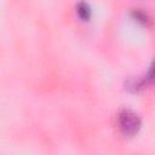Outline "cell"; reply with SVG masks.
Wrapping results in <instances>:
<instances>
[{
  "instance_id": "6da1fadb",
  "label": "cell",
  "mask_w": 155,
  "mask_h": 155,
  "mask_svg": "<svg viewBox=\"0 0 155 155\" xmlns=\"http://www.w3.org/2000/svg\"><path fill=\"white\" fill-rule=\"evenodd\" d=\"M142 126L140 117L130 109H122L117 114V127L124 136H134Z\"/></svg>"
},
{
  "instance_id": "7a4b0ae2",
  "label": "cell",
  "mask_w": 155,
  "mask_h": 155,
  "mask_svg": "<svg viewBox=\"0 0 155 155\" xmlns=\"http://www.w3.org/2000/svg\"><path fill=\"white\" fill-rule=\"evenodd\" d=\"M76 13L84 21L90 19V17H91V7H90V5L87 2H85V1L79 2L76 5Z\"/></svg>"
},
{
  "instance_id": "3957f363",
  "label": "cell",
  "mask_w": 155,
  "mask_h": 155,
  "mask_svg": "<svg viewBox=\"0 0 155 155\" xmlns=\"http://www.w3.org/2000/svg\"><path fill=\"white\" fill-rule=\"evenodd\" d=\"M142 81H143V85L144 84H153V82H155V61L150 65L147 75L144 76V79H142Z\"/></svg>"
}]
</instances>
